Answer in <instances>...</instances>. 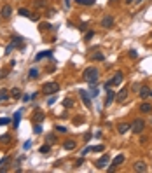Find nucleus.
<instances>
[{"label": "nucleus", "instance_id": "2eb2a0df", "mask_svg": "<svg viewBox=\"0 0 152 173\" xmlns=\"http://www.w3.org/2000/svg\"><path fill=\"white\" fill-rule=\"evenodd\" d=\"M122 163H124V156H122V154H119V156H116V157L112 159V166H116V168L121 166Z\"/></svg>", "mask_w": 152, "mask_h": 173}, {"label": "nucleus", "instance_id": "f03ea898", "mask_svg": "<svg viewBox=\"0 0 152 173\" xmlns=\"http://www.w3.org/2000/svg\"><path fill=\"white\" fill-rule=\"evenodd\" d=\"M59 91V84L58 82H46L42 86V95H54Z\"/></svg>", "mask_w": 152, "mask_h": 173}, {"label": "nucleus", "instance_id": "58836bf2", "mask_svg": "<svg viewBox=\"0 0 152 173\" xmlns=\"http://www.w3.org/2000/svg\"><path fill=\"white\" fill-rule=\"evenodd\" d=\"M82 163H84V156H82L80 159H77V161H75V168H79V166H80Z\"/></svg>", "mask_w": 152, "mask_h": 173}, {"label": "nucleus", "instance_id": "423d86ee", "mask_svg": "<svg viewBox=\"0 0 152 173\" xmlns=\"http://www.w3.org/2000/svg\"><path fill=\"white\" fill-rule=\"evenodd\" d=\"M0 14H2V18H4V19H9V18L12 16V7H11L9 4L2 5V11H0Z\"/></svg>", "mask_w": 152, "mask_h": 173}, {"label": "nucleus", "instance_id": "7c9ffc66", "mask_svg": "<svg viewBox=\"0 0 152 173\" xmlns=\"http://www.w3.org/2000/svg\"><path fill=\"white\" fill-rule=\"evenodd\" d=\"M0 142H2V143H9L11 142V137L9 135H2V137H0Z\"/></svg>", "mask_w": 152, "mask_h": 173}, {"label": "nucleus", "instance_id": "a18cd8bd", "mask_svg": "<svg viewBox=\"0 0 152 173\" xmlns=\"http://www.w3.org/2000/svg\"><path fill=\"white\" fill-rule=\"evenodd\" d=\"M54 101H56V96H54V98H49V101H47V103H49V105H53Z\"/></svg>", "mask_w": 152, "mask_h": 173}, {"label": "nucleus", "instance_id": "f704fd0d", "mask_svg": "<svg viewBox=\"0 0 152 173\" xmlns=\"http://www.w3.org/2000/svg\"><path fill=\"white\" fill-rule=\"evenodd\" d=\"M93 37H95V32H93V30H89L88 33H86V40H91Z\"/></svg>", "mask_w": 152, "mask_h": 173}, {"label": "nucleus", "instance_id": "dca6fc26", "mask_svg": "<svg viewBox=\"0 0 152 173\" xmlns=\"http://www.w3.org/2000/svg\"><path fill=\"white\" fill-rule=\"evenodd\" d=\"M51 54H53V51H42V53H39L35 56V59L40 61V59H44V58H51Z\"/></svg>", "mask_w": 152, "mask_h": 173}, {"label": "nucleus", "instance_id": "cd10ccee", "mask_svg": "<svg viewBox=\"0 0 152 173\" xmlns=\"http://www.w3.org/2000/svg\"><path fill=\"white\" fill-rule=\"evenodd\" d=\"M91 150L93 152H101V150H105V145H95V147H91Z\"/></svg>", "mask_w": 152, "mask_h": 173}, {"label": "nucleus", "instance_id": "393cba45", "mask_svg": "<svg viewBox=\"0 0 152 173\" xmlns=\"http://www.w3.org/2000/svg\"><path fill=\"white\" fill-rule=\"evenodd\" d=\"M63 105H65V107H67V109H72V107H74V100H72V98H65V101H63Z\"/></svg>", "mask_w": 152, "mask_h": 173}, {"label": "nucleus", "instance_id": "a878e982", "mask_svg": "<svg viewBox=\"0 0 152 173\" xmlns=\"http://www.w3.org/2000/svg\"><path fill=\"white\" fill-rule=\"evenodd\" d=\"M91 58H93V59H96V61H103V59H105V54H101V53H95Z\"/></svg>", "mask_w": 152, "mask_h": 173}, {"label": "nucleus", "instance_id": "ea45409f", "mask_svg": "<svg viewBox=\"0 0 152 173\" xmlns=\"http://www.w3.org/2000/svg\"><path fill=\"white\" fill-rule=\"evenodd\" d=\"M46 140H47V143H53V142H56V138H54L53 135H49V137H47Z\"/></svg>", "mask_w": 152, "mask_h": 173}, {"label": "nucleus", "instance_id": "3c124183", "mask_svg": "<svg viewBox=\"0 0 152 173\" xmlns=\"http://www.w3.org/2000/svg\"><path fill=\"white\" fill-rule=\"evenodd\" d=\"M150 37H152V33H150Z\"/></svg>", "mask_w": 152, "mask_h": 173}, {"label": "nucleus", "instance_id": "8fccbe9b", "mask_svg": "<svg viewBox=\"0 0 152 173\" xmlns=\"http://www.w3.org/2000/svg\"><path fill=\"white\" fill-rule=\"evenodd\" d=\"M150 96H152V91H150Z\"/></svg>", "mask_w": 152, "mask_h": 173}, {"label": "nucleus", "instance_id": "7ed1b4c3", "mask_svg": "<svg viewBox=\"0 0 152 173\" xmlns=\"http://www.w3.org/2000/svg\"><path fill=\"white\" fill-rule=\"evenodd\" d=\"M143 128H145V122H143L142 119H136V121L131 122V131H133L135 135H140V133L143 131Z\"/></svg>", "mask_w": 152, "mask_h": 173}, {"label": "nucleus", "instance_id": "9d476101", "mask_svg": "<svg viewBox=\"0 0 152 173\" xmlns=\"http://www.w3.org/2000/svg\"><path fill=\"white\" fill-rule=\"evenodd\" d=\"M112 25H114V18L112 16H105L101 19V26L103 28H112Z\"/></svg>", "mask_w": 152, "mask_h": 173}, {"label": "nucleus", "instance_id": "f8f14e48", "mask_svg": "<svg viewBox=\"0 0 152 173\" xmlns=\"http://www.w3.org/2000/svg\"><path fill=\"white\" fill-rule=\"evenodd\" d=\"M133 168H135V171H140V173H145V171H147V164H145L143 161H136V163L133 164Z\"/></svg>", "mask_w": 152, "mask_h": 173}, {"label": "nucleus", "instance_id": "6ab92c4d", "mask_svg": "<svg viewBox=\"0 0 152 173\" xmlns=\"http://www.w3.org/2000/svg\"><path fill=\"white\" fill-rule=\"evenodd\" d=\"M9 161H11V157H9V156H5L2 161H0V171H7V166H5V164H7Z\"/></svg>", "mask_w": 152, "mask_h": 173}, {"label": "nucleus", "instance_id": "20e7f679", "mask_svg": "<svg viewBox=\"0 0 152 173\" xmlns=\"http://www.w3.org/2000/svg\"><path fill=\"white\" fill-rule=\"evenodd\" d=\"M108 163H110V156H108V154H103V156L96 161V168H98V170H103Z\"/></svg>", "mask_w": 152, "mask_h": 173}, {"label": "nucleus", "instance_id": "aec40b11", "mask_svg": "<svg viewBox=\"0 0 152 173\" xmlns=\"http://www.w3.org/2000/svg\"><path fill=\"white\" fill-rule=\"evenodd\" d=\"M77 4L79 5H95L96 0H77Z\"/></svg>", "mask_w": 152, "mask_h": 173}, {"label": "nucleus", "instance_id": "2f4dec72", "mask_svg": "<svg viewBox=\"0 0 152 173\" xmlns=\"http://www.w3.org/2000/svg\"><path fill=\"white\" fill-rule=\"evenodd\" d=\"M35 77H39V70L37 68H32L30 70V79H35Z\"/></svg>", "mask_w": 152, "mask_h": 173}, {"label": "nucleus", "instance_id": "412c9836", "mask_svg": "<svg viewBox=\"0 0 152 173\" xmlns=\"http://www.w3.org/2000/svg\"><path fill=\"white\" fill-rule=\"evenodd\" d=\"M11 96H12V98H19V96H21V89H19V88H12V89H11Z\"/></svg>", "mask_w": 152, "mask_h": 173}, {"label": "nucleus", "instance_id": "6e6552de", "mask_svg": "<svg viewBox=\"0 0 152 173\" xmlns=\"http://www.w3.org/2000/svg\"><path fill=\"white\" fill-rule=\"evenodd\" d=\"M129 129H131V124H128V122H119V124H117V131H119L121 135L128 133Z\"/></svg>", "mask_w": 152, "mask_h": 173}, {"label": "nucleus", "instance_id": "4c0bfd02", "mask_svg": "<svg viewBox=\"0 0 152 173\" xmlns=\"http://www.w3.org/2000/svg\"><path fill=\"white\" fill-rule=\"evenodd\" d=\"M11 121L7 119V117H2V119H0V126H5V124H9Z\"/></svg>", "mask_w": 152, "mask_h": 173}, {"label": "nucleus", "instance_id": "c03bdc74", "mask_svg": "<svg viewBox=\"0 0 152 173\" xmlns=\"http://www.w3.org/2000/svg\"><path fill=\"white\" fill-rule=\"evenodd\" d=\"M47 72H54V65H49V67H47Z\"/></svg>", "mask_w": 152, "mask_h": 173}, {"label": "nucleus", "instance_id": "f3484780", "mask_svg": "<svg viewBox=\"0 0 152 173\" xmlns=\"http://www.w3.org/2000/svg\"><path fill=\"white\" fill-rule=\"evenodd\" d=\"M75 145H77V143H75V140H67V142L63 143L65 150H74V149H75Z\"/></svg>", "mask_w": 152, "mask_h": 173}, {"label": "nucleus", "instance_id": "a19ab883", "mask_svg": "<svg viewBox=\"0 0 152 173\" xmlns=\"http://www.w3.org/2000/svg\"><path fill=\"white\" fill-rule=\"evenodd\" d=\"M88 152H91V147H88V149H84V150H82L80 154H82V156H86V154H88Z\"/></svg>", "mask_w": 152, "mask_h": 173}, {"label": "nucleus", "instance_id": "f257e3e1", "mask_svg": "<svg viewBox=\"0 0 152 173\" xmlns=\"http://www.w3.org/2000/svg\"><path fill=\"white\" fill-rule=\"evenodd\" d=\"M82 77H84V80L88 82L89 86H91V84H96V80H98V70H96L95 67H88V68L84 70Z\"/></svg>", "mask_w": 152, "mask_h": 173}, {"label": "nucleus", "instance_id": "a211bd4d", "mask_svg": "<svg viewBox=\"0 0 152 173\" xmlns=\"http://www.w3.org/2000/svg\"><path fill=\"white\" fill-rule=\"evenodd\" d=\"M32 119H33V122H40L42 119H44V112H40V110H35Z\"/></svg>", "mask_w": 152, "mask_h": 173}, {"label": "nucleus", "instance_id": "9b49d317", "mask_svg": "<svg viewBox=\"0 0 152 173\" xmlns=\"http://www.w3.org/2000/svg\"><path fill=\"white\" fill-rule=\"evenodd\" d=\"M114 100H116V93H114L112 89H108V93H107V98H105V107L112 105V103H114Z\"/></svg>", "mask_w": 152, "mask_h": 173}, {"label": "nucleus", "instance_id": "37998d69", "mask_svg": "<svg viewBox=\"0 0 152 173\" xmlns=\"http://www.w3.org/2000/svg\"><path fill=\"white\" fill-rule=\"evenodd\" d=\"M107 171H108V173H112V171H116V166H112V164H110V166H108V170H107Z\"/></svg>", "mask_w": 152, "mask_h": 173}, {"label": "nucleus", "instance_id": "de8ad7c7", "mask_svg": "<svg viewBox=\"0 0 152 173\" xmlns=\"http://www.w3.org/2000/svg\"><path fill=\"white\" fill-rule=\"evenodd\" d=\"M135 2V0H126V4H133Z\"/></svg>", "mask_w": 152, "mask_h": 173}, {"label": "nucleus", "instance_id": "473e14b6", "mask_svg": "<svg viewBox=\"0 0 152 173\" xmlns=\"http://www.w3.org/2000/svg\"><path fill=\"white\" fill-rule=\"evenodd\" d=\"M19 117H21V114H19V112H16V116H14V122H12V124H14V128H18V124H19Z\"/></svg>", "mask_w": 152, "mask_h": 173}, {"label": "nucleus", "instance_id": "1a4fd4ad", "mask_svg": "<svg viewBox=\"0 0 152 173\" xmlns=\"http://www.w3.org/2000/svg\"><path fill=\"white\" fill-rule=\"evenodd\" d=\"M138 96H140L142 100H147V98H150V89L147 88V86H142V88H140V91H138Z\"/></svg>", "mask_w": 152, "mask_h": 173}, {"label": "nucleus", "instance_id": "c9c22d12", "mask_svg": "<svg viewBox=\"0 0 152 173\" xmlns=\"http://www.w3.org/2000/svg\"><path fill=\"white\" fill-rule=\"evenodd\" d=\"M54 14H56V11H54V9H47V12H46V16H47V18H53Z\"/></svg>", "mask_w": 152, "mask_h": 173}, {"label": "nucleus", "instance_id": "e433bc0d", "mask_svg": "<svg viewBox=\"0 0 152 173\" xmlns=\"http://www.w3.org/2000/svg\"><path fill=\"white\" fill-rule=\"evenodd\" d=\"M129 58H133V59H135V58H138V53H136L135 49H131V51H129Z\"/></svg>", "mask_w": 152, "mask_h": 173}, {"label": "nucleus", "instance_id": "72a5a7b5", "mask_svg": "<svg viewBox=\"0 0 152 173\" xmlns=\"http://www.w3.org/2000/svg\"><path fill=\"white\" fill-rule=\"evenodd\" d=\"M33 133H37V135H39V133H42V126L35 124V126H33Z\"/></svg>", "mask_w": 152, "mask_h": 173}, {"label": "nucleus", "instance_id": "c756f323", "mask_svg": "<svg viewBox=\"0 0 152 173\" xmlns=\"http://www.w3.org/2000/svg\"><path fill=\"white\" fill-rule=\"evenodd\" d=\"M33 96H35V95H25V96H21V101H23V103H28Z\"/></svg>", "mask_w": 152, "mask_h": 173}, {"label": "nucleus", "instance_id": "bb28decb", "mask_svg": "<svg viewBox=\"0 0 152 173\" xmlns=\"http://www.w3.org/2000/svg\"><path fill=\"white\" fill-rule=\"evenodd\" d=\"M7 95H9L7 89H0V100H7V98H9Z\"/></svg>", "mask_w": 152, "mask_h": 173}, {"label": "nucleus", "instance_id": "09e8293b", "mask_svg": "<svg viewBox=\"0 0 152 173\" xmlns=\"http://www.w3.org/2000/svg\"><path fill=\"white\" fill-rule=\"evenodd\" d=\"M135 2H136V4H142V2H143V0H135Z\"/></svg>", "mask_w": 152, "mask_h": 173}, {"label": "nucleus", "instance_id": "5701e85b", "mask_svg": "<svg viewBox=\"0 0 152 173\" xmlns=\"http://www.w3.org/2000/svg\"><path fill=\"white\" fill-rule=\"evenodd\" d=\"M49 150H51V143H46L40 147V154H49Z\"/></svg>", "mask_w": 152, "mask_h": 173}, {"label": "nucleus", "instance_id": "c85d7f7f", "mask_svg": "<svg viewBox=\"0 0 152 173\" xmlns=\"http://www.w3.org/2000/svg\"><path fill=\"white\" fill-rule=\"evenodd\" d=\"M33 5H35L37 9H39V7H46V2H44V0H35Z\"/></svg>", "mask_w": 152, "mask_h": 173}, {"label": "nucleus", "instance_id": "4be33fe9", "mask_svg": "<svg viewBox=\"0 0 152 173\" xmlns=\"http://www.w3.org/2000/svg\"><path fill=\"white\" fill-rule=\"evenodd\" d=\"M19 16H23V18H32L30 11H28V9H25V7H21V9H19Z\"/></svg>", "mask_w": 152, "mask_h": 173}, {"label": "nucleus", "instance_id": "ddd939ff", "mask_svg": "<svg viewBox=\"0 0 152 173\" xmlns=\"http://www.w3.org/2000/svg\"><path fill=\"white\" fill-rule=\"evenodd\" d=\"M126 98H128V89H121V91H119V93L116 95V100H117L119 103H122V101H124Z\"/></svg>", "mask_w": 152, "mask_h": 173}, {"label": "nucleus", "instance_id": "39448f33", "mask_svg": "<svg viewBox=\"0 0 152 173\" xmlns=\"http://www.w3.org/2000/svg\"><path fill=\"white\" fill-rule=\"evenodd\" d=\"M79 96H80V100H82V103L86 105V107H88V109H89V107H91V98H89V95H88V91H79Z\"/></svg>", "mask_w": 152, "mask_h": 173}, {"label": "nucleus", "instance_id": "0eeeda50", "mask_svg": "<svg viewBox=\"0 0 152 173\" xmlns=\"http://www.w3.org/2000/svg\"><path fill=\"white\" fill-rule=\"evenodd\" d=\"M122 80H124V75H122L121 72H117V74L110 79V84H112V86H121V84H122Z\"/></svg>", "mask_w": 152, "mask_h": 173}, {"label": "nucleus", "instance_id": "b1692460", "mask_svg": "<svg viewBox=\"0 0 152 173\" xmlns=\"http://www.w3.org/2000/svg\"><path fill=\"white\" fill-rule=\"evenodd\" d=\"M49 28H51L49 23H40V25H39V32H47Z\"/></svg>", "mask_w": 152, "mask_h": 173}, {"label": "nucleus", "instance_id": "79ce46f5", "mask_svg": "<svg viewBox=\"0 0 152 173\" xmlns=\"http://www.w3.org/2000/svg\"><path fill=\"white\" fill-rule=\"evenodd\" d=\"M56 129H58V131H61V133H65V131H67V128H63V126H58Z\"/></svg>", "mask_w": 152, "mask_h": 173}, {"label": "nucleus", "instance_id": "4468645a", "mask_svg": "<svg viewBox=\"0 0 152 173\" xmlns=\"http://www.w3.org/2000/svg\"><path fill=\"white\" fill-rule=\"evenodd\" d=\"M140 112H143V114H149L150 110H152V105L149 103V101H143L142 105H140V109H138Z\"/></svg>", "mask_w": 152, "mask_h": 173}, {"label": "nucleus", "instance_id": "49530a36", "mask_svg": "<svg viewBox=\"0 0 152 173\" xmlns=\"http://www.w3.org/2000/svg\"><path fill=\"white\" fill-rule=\"evenodd\" d=\"M5 75H7V72H5V70H4V72H0V79H4Z\"/></svg>", "mask_w": 152, "mask_h": 173}]
</instances>
